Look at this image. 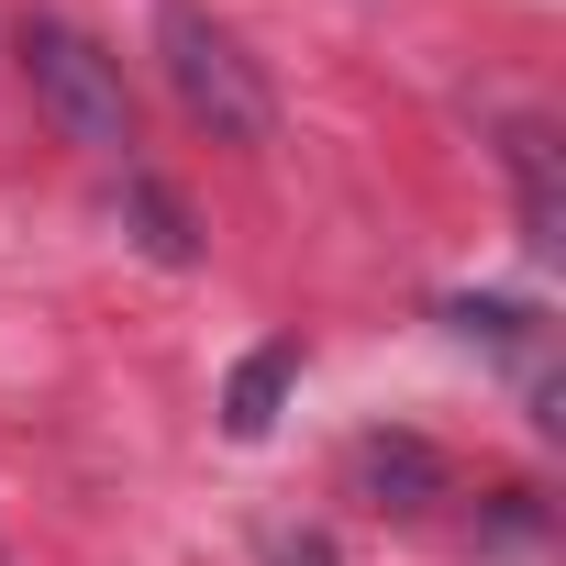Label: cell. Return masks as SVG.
I'll return each mask as SVG.
<instances>
[{"instance_id": "3", "label": "cell", "mask_w": 566, "mask_h": 566, "mask_svg": "<svg viewBox=\"0 0 566 566\" xmlns=\"http://www.w3.org/2000/svg\"><path fill=\"white\" fill-rule=\"evenodd\" d=\"M511 178H522V244L555 255L566 244V200H555V134L544 123H511Z\"/></svg>"}, {"instance_id": "6", "label": "cell", "mask_w": 566, "mask_h": 566, "mask_svg": "<svg viewBox=\"0 0 566 566\" xmlns=\"http://www.w3.org/2000/svg\"><path fill=\"white\" fill-rule=\"evenodd\" d=\"M123 200H134V233H145V255H156V266H189V211H178V189H156V178H123Z\"/></svg>"}, {"instance_id": "8", "label": "cell", "mask_w": 566, "mask_h": 566, "mask_svg": "<svg viewBox=\"0 0 566 566\" xmlns=\"http://www.w3.org/2000/svg\"><path fill=\"white\" fill-rule=\"evenodd\" d=\"M266 566H334V544H323V533H277Z\"/></svg>"}, {"instance_id": "4", "label": "cell", "mask_w": 566, "mask_h": 566, "mask_svg": "<svg viewBox=\"0 0 566 566\" xmlns=\"http://www.w3.org/2000/svg\"><path fill=\"white\" fill-rule=\"evenodd\" d=\"M290 378H301V345H255V356L233 367V389H222V433L255 444V433L277 422V400H290Z\"/></svg>"}, {"instance_id": "7", "label": "cell", "mask_w": 566, "mask_h": 566, "mask_svg": "<svg viewBox=\"0 0 566 566\" xmlns=\"http://www.w3.org/2000/svg\"><path fill=\"white\" fill-rule=\"evenodd\" d=\"M455 334H489V345H522V334H533V312H522V301H455Z\"/></svg>"}, {"instance_id": "5", "label": "cell", "mask_w": 566, "mask_h": 566, "mask_svg": "<svg viewBox=\"0 0 566 566\" xmlns=\"http://www.w3.org/2000/svg\"><path fill=\"white\" fill-rule=\"evenodd\" d=\"M356 489H378V511H422V500L444 489V467H433L411 433H367V444H356Z\"/></svg>"}, {"instance_id": "1", "label": "cell", "mask_w": 566, "mask_h": 566, "mask_svg": "<svg viewBox=\"0 0 566 566\" xmlns=\"http://www.w3.org/2000/svg\"><path fill=\"white\" fill-rule=\"evenodd\" d=\"M156 56L189 123H211V145H277V90L255 78V56L200 12V0H167L156 12Z\"/></svg>"}, {"instance_id": "2", "label": "cell", "mask_w": 566, "mask_h": 566, "mask_svg": "<svg viewBox=\"0 0 566 566\" xmlns=\"http://www.w3.org/2000/svg\"><path fill=\"white\" fill-rule=\"evenodd\" d=\"M12 45H23V78H34V101L56 112V134H67V145H90V156H134L123 67H112L78 23H23Z\"/></svg>"}]
</instances>
